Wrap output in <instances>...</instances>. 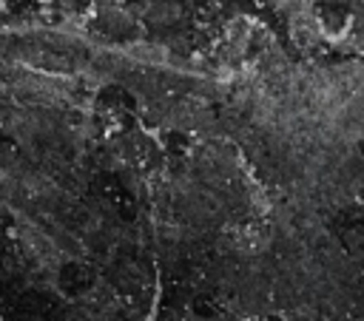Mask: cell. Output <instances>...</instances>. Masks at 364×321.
Returning <instances> with one entry per match:
<instances>
[{
    "label": "cell",
    "instance_id": "obj_2",
    "mask_svg": "<svg viewBox=\"0 0 364 321\" xmlns=\"http://www.w3.org/2000/svg\"><path fill=\"white\" fill-rule=\"evenodd\" d=\"M182 20V6L173 0H154L145 6V23L154 28H168Z\"/></svg>",
    "mask_w": 364,
    "mask_h": 321
},
{
    "label": "cell",
    "instance_id": "obj_1",
    "mask_svg": "<svg viewBox=\"0 0 364 321\" xmlns=\"http://www.w3.org/2000/svg\"><path fill=\"white\" fill-rule=\"evenodd\" d=\"M97 28L102 31V34H108V37H114V40H134L136 34H139V26H136V20L128 14V11H122V9H100V14H97Z\"/></svg>",
    "mask_w": 364,
    "mask_h": 321
}]
</instances>
